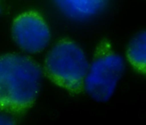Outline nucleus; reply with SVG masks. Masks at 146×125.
Here are the masks:
<instances>
[{"label": "nucleus", "instance_id": "1", "mask_svg": "<svg viewBox=\"0 0 146 125\" xmlns=\"http://www.w3.org/2000/svg\"><path fill=\"white\" fill-rule=\"evenodd\" d=\"M43 71L33 59L19 53L0 55V111L21 112L38 97Z\"/></svg>", "mask_w": 146, "mask_h": 125}, {"label": "nucleus", "instance_id": "2", "mask_svg": "<svg viewBox=\"0 0 146 125\" xmlns=\"http://www.w3.org/2000/svg\"><path fill=\"white\" fill-rule=\"evenodd\" d=\"M89 61L74 41L63 40L51 48L45 59V70L56 85L71 92L83 89Z\"/></svg>", "mask_w": 146, "mask_h": 125}, {"label": "nucleus", "instance_id": "3", "mask_svg": "<svg viewBox=\"0 0 146 125\" xmlns=\"http://www.w3.org/2000/svg\"><path fill=\"white\" fill-rule=\"evenodd\" d=\"M125 69L123 56L110 48L103 47L90 62L83 88L94 100L108 102L115 93Z\"/></svg>", "mask_w": 146, "mask_h": 125}, {"label": "nucleus", "instance_id": "4", "mask_svg": "<svg viewBox=\"0 0 146 125\" xmlns=\"http://www.w3.org/2000/svg\"><path fill=\"white\" fill-rule=\"evenodd\" d=\"M11 34L15 43L25 53L35 54L48 46L51 34L48 24L36 11H26L14 19Z\"/></svg>", "mask_w": 146, "mask_h": 125}, {"label": "nucleus", "instance_id": "5", "mask_svg": "<svg viewBox=\"0 0 146 125\" xmlns=\"http://www.w3.org/2000/svg\"><path fill=\"white\" fill-rule=\"evenodd\" d=\"M57 8L69 19L85 21L91 19L105 9L108 0H54Z\"/></svg>", "mask_w": 146, "mask_h": 125}, {"label": "nucleus", "instance_id": "6", "mask_svg": "<svg viewBox=\"0 0 146 125\" xmlns=\"http://www.w3.org/2000/svg\"><path fill=\"white\" fill-rule=\"evenodd\" d=\"M126 55L134 69L146 75V30L140 31L131 38Z\"/></svg>", "mask_w": 146, "mask_h": 125}, {"label": "nucleus", "instance_id": "7", "mask_svg": "<svg viewBox=\"0 0 146 125\" xmlns=\"http://www.w3.org/2000/svg\"><path fill=\"white\" fill-rule=\"evenodd\" d=\"M0 125H17V124L7 112L0 111Z\"/></svg>", "mask_w": 146, "mask_h": 125}, {"label": "nucleus", "instance_id": "8", "mask_svg": "<svg viewBox=\"0 0 146 125\" xmlns=\"http://www.w3.org/2000/svg\"><path fill=\"white\" fill-rule=\"evenodd\" d=\"M0 14H1V7H0Z\"/></svg>", "mask_w": 146, "mask_h": 125}]
</instances>
